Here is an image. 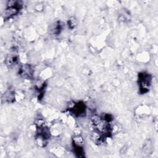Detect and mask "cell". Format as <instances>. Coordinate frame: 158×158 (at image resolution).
Here are the masks:
<instances>
[{"instance_id":"obj_1","label":"cell","mask_w":158,"mask_h":158,"mask_svg":"<svg viewBox=\"0 0 158 158\" xmlns=\"http://www.w3.org/2000/svg\"><path fill=\"white\" fill-rule=\"evenodd\" d=\"M138 82L141 93H146L151 85V77L146 73H141L138 75Z\"/></svg>"},{"instance_id":"obj_2","label":"cell","mask_w":158,"mask_h":158,"mask_svg":"<svg viewBox=\"0 0 158 158\" xmlns=\"http://www.w3.org/2000/svg\"><path fill=\"white\" fill-rule=\"evenodd\" d=\"M22 4L20 1H10L9 2L7 8L6 10V16L11 17L16 14L21 9Z\"/></svg>"},{"instance_id":"obj_3","label":"cell","mask_w":158,"mask_h":158,"mask_svg":"<svg viewBox=\"0 0 158 158\" xmlns=\"http://www.w3.org/2000/svg\"><path fill=\"white\" fill-rule=\"evenodd\" d=\"M72 113L77 115H81L85 112V106L83 103L78 102L71 109Z\"/></svg>"},{"instance_id":"obj_4","label":"cell","mask_w":158,"mask_h":158,"mask_svg":"<svg viewBox=\"0 0 158 158\" xmlns=\"http://www.w3.org/2000/svg\"><path fill=\"white\" fill-rule=\"evenodd\" d=\"M20 73L25 77L30 78L32 75V70L31 69L30 66L28 65L22 66V67L20 69Z\"/></svg>"}]
</instances>
